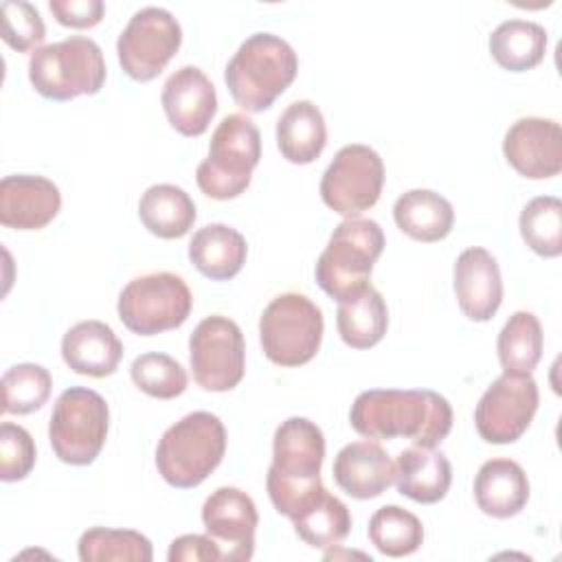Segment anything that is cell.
Wrapping results in <instances>:
<instances>
[{
	"label": "cell",
	"instance_id": "6da1fadb",
	"mask_svg": "<svg viewBox=\"0 0 562 562\" xmlns=\"http://www.w3.org/2000/svg\"><path fill=\"white\" fill-rule=\"evenodd\" d=\"M349 424L367 439L404 437L419 448H435L452 430V406L428 389H371L353 400Z\"/></svg>",
	"mask_w": 562,
	"mask_h": 562
},
{
	"label": "cell",
	"instance_id": "7a4b0ae2",
	"mask_svg": "<svg viewBox=\"0 0 562 562\" xmlns=\"http://www.w3.org/2000/svg\"><path fill=\"white\" fill-rule=\"evenodd\" d=\"M325 459L323 430L307 417H288L274 430L272 465L266 476V490L281 516L294 520L314 505L325 485L321 465Z\"/></svg>",
	"mask_w": 562,
	"mask_h": 562
},
{
	"label": "cell",
	"instance_id": "3957f363",
	"mask_svg": "<svg viewBox=\"0 0 562 562\" xmlns=\"http://www.w3.org/2000/svg\"><path fill=\"white\" fill-rule=\"evenodd\" d=\"M299 57L279 35L252 33L231 57L224 81L233 101L246 112L268 110L294 81Z\"/></svg>",
	"mask_w": 562,
	"mask_h": 562
},
{
	"label": "cell",
	"instance_id": "277c9868",
	"mask_svg": "<svg viewBox=\"0 0 562 562\" xmlns=\"http://www.w3.org/2000/svg\"><path fill=\"white\" fill-rule=\"evenodd\" d=\"M226 428L209 411H193L169 426L156 448L160 476L178 490L198 487L222 463Z\"/></svg>",
	"mask_w": 562,
	"mask_h": 562
},
{
	"label": "cell",
	"instance_id": "5b68a950",
	"mask_svg": "<svg viewBox=\"0 0 562 562\" xmlns=\"http://www.w3.org/2000/svg\"><path fill=\"white\" fill-rule=\"evenodd\" d=\"M382 250L384 233L375 220L347 217L334 228L325 250L316 259V283L327 296L340 303L371 285V270Z\"/></svg>",
	"mask_w": 562,
	"mask_h": 562
},
{
	"label": "cell",
	"instance_id": "8992f818",
	"mask_svg": "<svg viewBox=\"0 0 562 562\" xmlns=\"http://www.w3.org/2000/svg\"><path fill=\"white\" fill-rule=\"evenodd\" d=\"M105 59L99 44L86 35L40 46L29 59V81L44 99L70 101L97 94L105 83Z\"/></svg>",
	"mask_w": 562,
	"mask_h": 562
},
{
	"label": "cell",
	"instance_id": "52a82bcc",
	"mask_svg": "<svg viewBox=\"0 0 562 562\" xmlns=\"http://www.w3.org/2000/svg\"><path fill=\"white\" fill-rule=\"evenodd\" d=\"M261 158V134L246 114H228L215 127L209 156L195 169L200 191L213 200L241 195Z\"/></svg>",
	"mask_w": 562,
	"mask_h": 562
},
{
	"label": "cell",
	"instance_id": "ba28073f",
	"mask_svg": "<svg viewBox=\"0 0 562 562\" xmlns=\"http://www.w3.org/2000/svg\"><path fill=\"white\" fill-rule=\"evenodd\" d=\"M108 430L110 408L101 393L70 386L57 397L48 422V439L59 461L90 465L103 450Z\"/></svg>",
	"mask_w": 562,
	"mask_h": 562
},
{
	"label": "cell",
	"instance_id": "9c48e42d",
	"mask_svg": "<svg viewBox=\"0 0 562 562\" xmlns=\"http://www.w3.org/2000/svg\"><path fill=\"white\" fill-rule=\"evenodd\" d=\"M321 307L299 292L274 296L259 318V340L266 358L279 367L310 362L323 340Z\"/></svg>",
	"mask_w": 562,
	"mask_h": 562
},
{
	"label": "cell",
	"instance_id": "30bf717a",
	"mask_svg": "<svg viewBox=\"0 0 562 562\" xmlns=\"http://www.w3.org/2000/svg\"><path fill=\"white\" fill-rule=\"evenodd\" d=\"M193 307V296L182 277L151 272L132 279L119 294L121 323L138 336H156L180 327Z\"/></svg>",
	"mask_w": 562,
	"mask_h": 562
},
{
	"label": "cell",
	"instance_id": "8fae6325",
	"mask_svg": "<svg viewBox=\"0 0 562 562\" xmlns=\"http://www.w3.org/2000/svg\"><path fill=\"white\" fill-rule=\"evenodd\" d=\"M189 362L193 380L204 391L235 389L246 371V342L239 325L222 314L200 321L189 338Z\"/></svg>",
	"mask_w": 562,
	"mask_h": 562
},
{
	"label": "cell",
	"instance_id": "7c38bea8",
	"mask_svg": "<svg viewBox=\"0 0 562 562\" xmlns=\"http://www.w3.org/2000/svg\"><path fill=\"white\" fill-rule=\"evenodd\" d=\"M384 187V162L369 145H345L321 178V198L338 215L358 217L369 211Z\"/></svg>",
	"mask_w": 562,
	"mask_h": 562
},
{
	"label": "cell",
	"instance_id": "4fadbf2b",
	"mask_svg": "<svg viewBox=\"0 0 562 562\" xmlns=\"http://www.w3.org/2000/svg\"><path fill=\"white\" fill-rule=\"evenodd\" d=\"M182 44L180 22L160 7L136 11L116 40V55L134 81L158 77Z\"/></svg>",
	"mask_w": 562,
	"mask_h": 562
},
{
	"label": "cell",
	"instance_id": "5bb4252c",
	"mask_svg": "<svg viewBox=\"0 0 562 562\" xmlns=\"http://www.w3.org/2000/svg\"><path fill=\"white\" fill-rule=\"evenodd\" d=\"M538 384L531 375H498L474 408V426L487 443H512L522 437L538 411Z\"/></svg>",
	"mask_w": 562,
	"mask_h": 562
},
{
	"label": "cell",
	"instance_id": "9a60e30c",
	"mask_svg": "<svg viewBox=\"0 0 562 562\" xmlns=\"http://www.w3.org/2000/svg\"><path fill=\"white\" fill-rule=\"evenodd\" d=\"M206 536L217 544L224 562H246L255 553L259 514L255 501L239 487H217L202 505Z\"/></svg>",
	"mask_w": 562,
	"mask_h": 562
},
{
	"label": "cell",
	"instance_id": "2e32d148",
	"mask_svg": "<svg viewBox=\"0 0 562 562\" xmlns=\"http://www.w3.org/2000/svg\"><path fill=\"white\" fill-rule=\"evenodd\" d=\"M507 162L529 180H547L562 169V130L553 119H518L503 138Z\"/></svg>",
	"mask_w": 562,
	"mask_h": 562
},
{
	"label": "cell",
	"instance_id": "e0dca14e",
	"mask_svg": "<svg viewBox=\"0 0 562 562\" xmlns=\"http://www.w3.org/2000/svg\"><path fill=\"white\" fill-rule=\"evenodd\" d=\"M160 101L169 125L189 138L204 134L217 112L215 86L198 66H182L171 72Z\"/></svg>",
	"mask_w": 562,
	"mask_h": 562
},
{
	"label": "cell",
	"instance_id": "ac0fdd59",
	"mask_svg": "<svg viewBox=\"0 0 562 562\" xmlns=\"http://www.w3.org/2000/svg\"><path fill=\"white\" fill-rule=\"evenodd\" d=\"M454 294L461 312L476 323L490 321L503 303V279L496 257L481 248H465L452 270Z\"/></svg>",
	"mask_w": 562,
	"mask_h": 562
},
{
	"label": "cell",
	"instance_id": "d6986e66",
	"mask_svg": "<svg viewBox=\"0 0 562 562\" xmlns=\"http://www.w3.org/2000/svg\"><path fill=\"white\" fill-rule=\"evenodd\" d=\"M61 209L57 184L44 176L15 173L0 182V222L15 231H37L50 224Z\"/></svg>",
	"mask_w": 562,
	"mask_h": 562
},
{
	"label": "cell",
	"instance_id": "ffe728a7",
	"mask_svg": "<svg viewBox=\"0 0 562 562\" xmlns=\"http://www.w3.org/2000/svg\"><path fill=\"white\" fill-rule=\"evenodd\" d=\"M334 481L351 498H375L395 481V463L386 450L371 439L340 448L334 459Z\"/></svg>",
	"mask_w": 562,
	"mask_h": 562
},
{
	"label": "cell",
	"instance_id": "44dd1931",
	"mask_svg": "<svg viewBox=\"0 0 562 562\" xmlns=\"http://www.w3.org/2000/svg\"><path fill=\"white\" fill-rule=\"evenodd\" d=\"M61 358L79 375H112L123 358V342L103 321H81L61 338Z\"/></svg>",
	"mask_w": 562,
	"mask_h": 562
},
{
	"label": "cell",
	"instance_id": "7402d4cb",
	"mask_svg": "<svg viewBox=\"0 0 562 562\" xmlns=\"http://www.w3.org/2000/svg\"><path fill=\"white\" fill-rule=\"evenodd\" d=\"M474 501L492 518H512L529 501V479L512 459H490L474 476Z\"/></svg>",
	"mask_w": 562,
	"mask_h": 562
},
{
	"label": "cell",
	"instance_id": "603a6c76",
	"mask_svg": "<svg viewBox=\"0 0 562 562\" xmlns=\"http://www.w3.org/2000/svg\"><path fill=\"white\" fill-rule=\"evenodd\" d=\"M452 483V465L441 450L435 448H406L395 461L397 492L415 503H439Z\"/></svg>",
	"mask_w": 562,
	"mask_h": 562
},
{
	"label": "cell",
	"instance_id": "cb8c5ba5",
	"mask_svg": "<svg viewBox=\"0 0 562 562\" xmlns=\"http://www.w3.org/2000/svg\"><path fill=\"white\" fill-rule=\"evenodd\" d=\"M248 246L239 231L228 224H206L189 241V259L200 274L213 281L233 279L246 263Z\"/></svg>",
	"mask_w": 562,
	"mask_h": 562
},
{
	"label": "cell",
	"instance_id": "d4e9b609",
	"mask_svg": "<svg viewBox=\"0 0 562 562\" xmlns=\"http://www.w3.org/2000/svg\"><path fill=\"white\" fill-rule=\"evenodd\" d=\"M397 228L415 241L432 244L450 235L454 224L452 204L430 189H411L393 204Z\"/></svg>",
	"mask_w": 562,
	"mask_h": 562
},
{
	"label": "cell",
	"instance_id": "484cf974",
	"mask_svg": "<svg viewBox=\"0 0 562 562\" xmlns=\"http://www.w3.org/2000/svg\"><path fill=\"white\" fill-rule=\"evenodd\" d=\"M327 143L325 116L316 103L303 99L290 103L277 121V145L281 156L294 165L314 162Z\"/></svg>",
	"mask_w": 562,
	"mask_h": 562
},
{
	"label": "cell",
	"instance_id": "4316f807",
	"mask_svg": "<svg viewBox=\"0 0 562 562\" xmlns=\"http://www.w3.org/2000/svg\"><path fill=\"white\" fill-rule=\"evenodd\" d=\"M138 217L143 226L160 239L184 237L198 217L191 195L176 184H151L138 202Z\"/></svg>",
	"mask_w": 562,
	"mask_h": 562
},
{
	"label": "cell",
	"instance_id": "83f0119b",
	"mask_svg": "<svg viewBox=\"0 0 562 562\" xmlns=\"http://www.w3.org/2000/svg\"><path fill=\"white\" fill-rule=\"evenodd\" d=\"M336 327L342 342L351 349L375 347L389 327V310L382 294L367 285L362 292L338 303Z\"/></svg>",
	"mask_w": 562,
	"mask_h": 562
},
{
	"label": "cell",
	"instance_id": "f1b7e54d",
	"mask_svg": "<svg viewBox=\"0 0 562 562\" xmlns=\"http://www.w3.org/2000/svg\"><path fill=\"white\" fill-rule=\"evenodd\" d=\"M490 53L509 72L531 70L544 59L547 31L531 20H505L490 35Z\"/></svg>",
	"mask_w": 562,
	"mask_h": 562
},
{
	"label": "cell",
	"instance_id": "f546056e",
	"mask_svg": "<svg viewBox=\"0 0 562 562\" xmlns=\"http://www.w3.org/2000/svg\"><path fill=\"white\" fill-rule=\"evenodd\" d=\"M498 362L507 375H531L542 356V325L531 312H514L503 325L498 340Z\"/></svg>",
	"mask_w": 562,
	"mask_h": 562
},
{
	"label": "cell",
	"instance_id": "4dcf8cb0",
	"mask_svg": "<svg viewBox=\"0 0 562 562\" xmlns=\"http://www.w3.org/2000/svg\"><path fill=\"white\" fill-rule=\"evenodd\" d=\"M367 533L371 544L389 558L411 555L424 542L422 520L400 505H384L375 509V514L369 518Z\"/></svg>",
	"mask_w": 562,
	"mask_h": 562
},
{
	"label": "cell",
	"instance_id": "1f68e13d",
	"mask_svg": "<svg viewBox=\"0 0 562 562\" xmlns=\"http://www.w3.org/2000/svg\"><path fill=\"white\" fill-rule=\"evenodd\" d=\"M81 562H149L154 549L147 536L134 529L90 527L77 542Z\"/></svg>",
	"mask_w": 562,
	"mask_h": 562
},
{
	"label": "cell",
	"instance_id": "d6a6232c",
	"mask_svg": "<svg viewBox=\"0 0 562 562\" xmlns=\"http://www.w3.org/2000/svg\"><path fill=\"white\" fill-rule=\"evenodd\" d=\"M292 525L305 544L314 549H327L340 544L347 538L351 529V514L338 496L325 490L314 505H310L292 520Z\"/></svg>",
	"mask_w": 562,
	"mask_h": 562
},
{
	"label": "cell",
	"instance_id": "836d02e7",
	"mask_svg": "<svg viewBox=\"0 0 562 562\" xmlns=\"http://www.w3.org/2000/svg\"><path fill=\"white\" fill-rule=\"evenodd\" d=\"M520 235L540 257L553 259L562 252V202L555 195H538L520 211Z\"/></svg>",
	"mask_w": 562,
	"mask_h": 562
},
{
	"label": "cell",
	"instance_id": "e575fe53",
	"mask_svg": "<svg viewBox=\"0 0 562 562\" xmlns=\"http://www.w3.org/2000/svg\"><path fill=\"white\" fill-rule=\"evenodd\" d=\"M53 389L48 369L35 362H22L4 371L2 375V413L29 415L40 411Z\"/></svg>",
	"mask_w": 562,
	"mask_h": 562
},
{
	"label": "cell",
	"instance_id": "d590c367",
	"mask_svg": "<svg viewBox=\"0 0 562 562\" xmlns=\"http://www.w3.org/2000/svg\"><path fill=\"white\" fill-rule=\"evenodd\" d=\"M130 375L145 395L156 400H173L182 395L189 384L184 367L176 358L158 351H147L134 358Z\"/></svg>",
	"mask_w": 562,
	"mask_h": 562
},
{
	"label": "cell",
	"instance_id": "8d00e7d4",
	"mask_svg": "<svg viewBox=\"0 0 562 562\" xmlns=\"http://www.w3.org/2000/svg\"><path fill=\"white\" fill-rule=\"evenodd\" d=\"M2 40L18 53L37 50L46 37V26L40 11L31 2L7 0L0 7Z\"/></svg>",
	"mask_w": 562,
	"mask_h": 562
},
{
	"label": "cell",
	"instance_id": "74e56055",
	"mask_svg": "<svg viewBox=\"0 0 562 562\" xmlns=\"http://www.w3.org/2000/svg\"><path fill=\"white\" fill-rule=\"evenodd\" d=\"M37 452L26 428L2 422L0 424V479L4 483L22 481L31 474Z\"/></svg>",
	"mask_w": 562,
	"mask_h": 562
},
{
	"label": "cell",
	"instance_id": "f35d334b",
	"mask_svg": "<svg viewBox=\"0 0 562 562\" xmlns=\"http://www.w3.org/2000/svg\"><path fill=\"white\" fill-rule=\"evenodd\" d=\"M48 9L61 26L70 29H92L105 13L101 0H50Z\"/></svg>",
	"mask_w": 562,
	"mask_h": 562
},
{
	"label": "cell",
	"instance_id": "ab89813d",
	"mask_svg": "<svg viewBox=\"0 0 562 562\" xmlns=\"http://www.w3.org/2000/svg\"><path fill=\"white\" fill-rule=\"evenodd\" d=\"M167 560L169 562H217L222 560V553L209 536L187 533L171 542Z\"/></svg>",
	"mask_w": 562,
	"mask_h": 562
}]
</instances>
